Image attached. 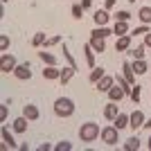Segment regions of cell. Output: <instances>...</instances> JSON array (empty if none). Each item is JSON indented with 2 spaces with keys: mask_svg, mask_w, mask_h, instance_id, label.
I'll return each instance as SVG.
<instances>
[{
  "mask_svg": "<svg viewBox=\"0 0 151 151\" xmlns=\"http://www.w3.org/2000/svg\"><path fill=\"white\" fill-rule=\"evenodd\" d=\"M63 57H65V61H68V65H72V68H77V61L72 59V54H70V50H68V45L63 43Z\"/></svg>",
  "mask_w": 151,
  "mask_h": 151,
  "instance_id": "30",
  "label": "cell"
},
{
  "mask_svg": "<svg viewBox=\"0 0 151 151\" xmlns=\"http://www.w3.org/2000/svg\"><path fill=\"white\" fill-rule=\"evenodd\" d=\"M99 135H101L99 124H95V122H86V124L79 126V140L81 142H95Z\"/></svg>",
  "mask_w": 151,
  "mask_h": 151,
  "instance_id": "2",
  "label": "cell"
},
{
  "mask_svg": "<svg viewBox=\"0 0 151 151\" xmlns=\"http://www.w3.org/2000/svg\"><path fill=\"white\" fill-rule=\"evenodd\" d=\"M129 2H135V0H129Z\"/></svg>",
  "mask_w": 151,
  "mask_h": 151,
  "instance_id": "46",
  "label": "cell"
},
{
  "mask_svg": "<svg viewBox=\"0 0 151 151\" xmlns=\"http://www.w3.org/2000/svg\"><path fill=\"white\" fill-rule=\"evenodd\" d=\"M57 151H70L72 149V142H68V140H63V142H59L57 147H54Z\"/></svg>",
  "mask_w": 151,
  "mask_h": 151,
  "instance_id": "36",
  "label": "cell"
},
{
  "mask_svg": "<svg viewBox=\"0 0 151 151\" xmlns=\"http://www.w3.org/2000/svg\"><path fill=\"white\" fill-rule=\"evenodd\" d=\"M18 149V145H16V140H14V135L9 133V129L7 126H2V149Z\"/></svg>",
  "mask_w": 151,
  "mask_h": 151,
  "instance_id": "10",
  "label": "cell"
},
{
  "mask_svg": "<svg viewBox=\"0 0 151 151\" xmlns=\"http://www.w3.org/2000/svg\"><path fill=\"white\" fill-rule=\"evenodd\" d=\"M142 129H149V131H151V117H147V120H145V126H142Z\"/></svg>",
  "mask_w": 151,
  "mask_h": 151,
  "instance_id": "43",
  "label": "cell"
},
{
  "mask_svg": "<svg viewBox=\"0 0 151 151\" xmlns=\"http://www.w3.org/2000/svg\"><path fill=\"white\" fill-rule=\"evenodd\" d=\"M131 68H133V72H135V75H147V70H149L145 59H133Z\"/></svg>",
  "mask_w": 151,
  "mask_h": 151,
  "instance_id": "16",
  "label": "cell"
},
{
  "mask_svg": "<svg viewBox=\"0 0 151 151\" xmlns=\"http://www.w3.org/2000/svg\"><path fill=\"white\" fill-rule=\"evenodd\" d=\"M147 149L151 151V135H149V140H147Z\"/></svg>",
  "mask_w": 151,
  "mask_h": 151,
  "instance_id": "44",
  "label": "cell"
},
{
  "mask_svg": "<svg viewBox=\"0 0 151 151\" xmlns=\"http://www.w3.org/2000/svg\"><path fill=\"white\" fill-rule=\"evenodd\" d=\"M138 149H140V138L138 135H131L124 142V151H138Z\"/></svg>",
  "mask_w": 151,
  "mask_h": 151,
  "instance_id": "24",
  "label": "cell"
},
{
  "mask_svg": "<svg viewBox=\"0 0 151 151\" xmlns=\"http://www.w3.org/2000/svg\"><path fill=\"white\" fill-rule=\"evenodd\" d=\"M113 126H115V129H120V131H122V129H126V126H129V115H126V113H120V115L113 120Z\"/></svg>",
  "mask_w": 151,
  "mask_h": 151,
  "instance_id": "25",
  "label": "cell"
},
{
  "mask_svg": "<svg viewBox=\"0 0 151 151\" xmlns=\"http://www.w3.org/2000/svg\"><path fill=\"white\" fill-rule=\"evenodd\" d=\"M111 34H113V29H108L106 25H101V27L97 25V27H95L93 32H90V36H99V38H108Z\"/></svg>",
  "mask_w": 151,
  "mask_h": 151,
  "instance_id": "22",
  "label": "cell"
},
{
  "mask_svg": "<svg viewBox=\"0 0 151 151\" xmlns=\"http://www.w3.org/2000/svg\"><path fill=\"white\" fill-rule=\"evenodd\" d=\"M101 142H106L108 147H115L120 142V129H115V126H104V129H101Z\"/></svg>",
  "mask_w": 151,
  "mask_h": 151,
  "instance_id": "3",
  "label": "cell"
},
{
  "mask_svg": "<svg viewBox=\"0 0 151 151\" xmlns=\"http://www.w3.org/2000/svg\"><path fill=\"white\" fill-rule=\"evenodd\" d=\"M83 54H86V65L93 70L95 68V50H93V45H90V43L83 45Z\"/></svg>",
  "mask_w": 151,
  "mask_h": 151,
  "instance_id": "15",
  "label": "cell"
},
{
  "mask_svg": "<svg viewBox=\"0 0 151 151\" xmlns=\"http://www.w3.org/2000/svg\"><path fill=\"white\" fill-rule=\"evenodd\" d=\"M145 120H147L145 113L138 108V111H133V113L129 115V126H131L133 131H138V129H142V126H145Z\"/></svg>",
  "mask_w": 151,
  "mask_h": 151,
  "instance_id": "5",
  "label": "cell"
},
{
  "mask_svg": "<svg viewBox=\"0 0 151 151\" xmlns=\"http://www.w3.org/2000/svg\"><path fill=\"white\" fill-rule=\"evenodd\" d=\"M149 25H140V27H135V29L131 32V36H142V34H149Z\"/></svg>",
  "mask_w": 151,
  "mask_h": 151,
  "instance_id": "35",
  "label": "cell"
},
{
  "mask_svg": "<svg viewBox=\"0 0 151 151\" xmlns=\"http://www.w3.org/2000/svg\"><path fill=\"white\" fill-rule=\"evenodd\" d=\"M93 20H95V25H106L108 20H111V14H108V9H97L95 12V16H93Z\"/></svg>",
  "mask_w": 151,
  "mask_h": 151,
  "instance_id": "11",
  "label": "cell"
},
{
  "mask_svg": "<svg viewBox=\"0 0 151 151\" xmlns=\"http://www.w3.org/2000/svg\"><path fill=\"white\" fill-rule=\"evenodd\" d=\"M0 2H2V5H5V2H9V0H0Z\"/></svg>",
  "mask_w": 151,
  "mask_h": 151,
  "instance_id": "45",
  "label": "cell"
},
{
  "mask_svg": "<svg viewBox=\"0 0 151 151\" xmlns=\"http://www.w3.org/2000/svg\"><path fill=\"white\" fill-rule=\"evenodd\" d=\"M27 122H29V120H27L25 115H20V117H16V120L12 122L14 131H16V133H25V131H27Z\"/></svg>",
  "mask_w": 151,
  "mask_h": 151,
  "instance_id": "13",
  "label": "cell"
},
{
  "mask_svg": "<svg viewBox=\"0 0 151 151\" xmlns=\"http://www.w3.org/2000/svg\"><path fill=\"white\" fill-rule=\"evenodd\" d=\"M145 45H147V47H151V32H149V34H145Z\"/></svg>",
  "mask_w": 151,
  "mask_h": 151,
  "instance_id": "40",
  "label": "cell"
},
{
  "mask_svg": "<svg viewBox=\"0 0 151 151\" xmlns=\"http://www.w3.org/2000/svg\"><path fill=\"white\" fill-rule=\"evenodd\" d=\"M113 34H115V36L129 34V23H124V20H115V25H113Z\"/></svg>",
  "mask_w": 151,
  "mask_h": 151,
  "instance_id": "23",
  "label": "cell"
},
{
  "mask_svg": "<svg viewBox=\"0 0 151 151\" xmlns=\"http://www.w3.org/2000/svg\"><path fill=\"white\" fill-rule=\"evenodd\" d=\"M145 47H147V45H138V47H135V50H131L129 54H131L133 59H145Z\"/></svg>",
  "mask_w": 151,
  "mask_h": 151,
  "instance_id": "32",
  "label": "cell"
},
{
  "mask_svg": "<svg viewBox=\"0 0 151 151\" xmlns=\"http://www.w3.org/2000/svg\"><path fill=\"white\" fill-rule=\"evenodd\" d=\"M16 65H18V63H16V59L12 57V54H7V52H2V57H0V72H14V70H16Z\"/></svg>",
  "mask_w": 151,
  "mask_h": 151,
  "instance_id": "4",
  "label": "cell"
},
{
  "mask_svg": "<svg viewBox=\"0 0 151 151\" xmlns=\"http://www.w3.org/2000/svg\"><path fill=\"white\" fill-rule=\"evenodd\" d=\"M104 75H106V70H104V68H97V65H95L93 72H90V77H88V81H90V83H97Z\"/></svg>",
  "mask_w": 151,
  "mask_h": 151,
  "instance_id": "27",
  "label": "cell"
},
{
  "mask_svg": "<svg viewBox=\"0 0 151 151\" xmlns=\"http://www.w3.org/2000/svg\"><path fill=\"white\" fill-rule=\"evenodd\" d=\"M122 70H124V77H126V81L135 83V72H133L131 63H129V61H124V63H122Z\"/></svg>",
  "mask_w": 151,
  "mask_h": 151,
  "instance_id": "26",
  "label": "cell"
},
{
  "mask_svg": "<svg viewBox=\"0 0 151 151\" xmlns=\"http://www.w3.org/2000/svg\"><path fill=\"white\" fill-rule=\"evenodd\" d=\"M59 43H61V36H52L45 41V47H52V45H59Z\"/></svg>",
  "mask_w": 151,
  "mask_h": 151,
  "instance_id": "37",
  "label": "cell"
},
{
  "mask_svg": "<svg viewBox=\"0 0 151 151\" xmlns=\"http://www.w3.org/2000/svg\"><path fill=\"white\" fill-rule=\"evenodd\" d=\"M138 18L142 25H151V7H140L138 9Z\"/></svg>",
  "mask_w": 151,
  "mask_h": 151,
  "instance_id": "19",
  "label": "cell"
},
{
  "mask_svg": "<svg viewBox=\"0 0 151 151\" xmlns=\"http://www.w3.org/2000/svg\"><path fill=\"white\" fill-rule=\"evenodd\" d=\"M45 41H47V38H45L43 32H36L34 38H32V45H34V47H41V45H45Z\"/></svg>",
  "mask_w": 151,
  "mask_h": 151,
  "instance_id": "28",
  "label": "cell"
},
{
  "mask_svg": "<svg viewBox=\"0 0 151 151\" xmlns=\"http://www.w3.org/2000/svg\"><path fill=\"white\" fill-rule=\"evenodd\" d=\"M61 77V70L57 68V65H47V68L43 70V79H50V81H54V79H59Z\"/></svg>",
  "mask_w": 151,
  "mask_h": 151,
  "instance_id": "18",
  "label": "cell"
},
{
  "mask_svg": "<svg viewBox=\"0 0 151 151\" xmlns=\"http://www.w3.org/2000/svg\"><path fill=\"white\" fill-rule=\"evenodd\" d=\"M75 72H77V68H72V65H68V68H63V70H61V77H59V81H61L63 86H65V83H68L70 79L75 77Z\"/></svg>",
  "mask_w": 151,
  "mask_h": 151,
  "instance_id": "20",
  "label": "cell"
},
{
  "mask_svg": "<svg viewBox=\"0 0 151 151\" xmlns=\"http://www.w3.org/2000/svg\"><path fill=\"white\" fill-rule=\"evenodd\" d=\"M14 77L20 79V81H27V79H32V68L27 65V63H18L16 70H14Z\"/></svg>",
  "mask_w": 151,
  "mask_h": 151,
  "instance_id": "6",
  "label": "cell"
},
{
  "mask_svg": "<svg viewBox=\"0 0 151 151\" xmlns=\"http://www.w3.org/2000/svg\"><path fill=\"white\" fill-rule=\"evenodd\" d=\"M104 5H106V9H113V7L117 5V0H106V2H104Z\"/></svg>",
  "mask_w": 151,
  "mask_h": 151,
  "instance_id": "39",
  "label": "cell"
},
{
  "mask_svg": "<svg viewBox=\"0 0 151 151\" xmlns=\"http://www.w3.org/2000/svg\"><path fill=\"white\" fill-rule=\"evenodd\" d=\"M113 83H115V77H111V75H104V77H101V79H99V81L95 83V88L99 90V93H108Z\"/></svg>",
  "mask_w": 151,
  "mask_h": 151,
  "instance_id": "8",
  "label": "cell"
},
{
  "mask_svg": "<svg viewBox=\"0 0 151 151\" xmlns=\"http://www.w3.org/2000/svg\"><path fill=\"white\" fill-rule=\"evenodd\" d=\"M23 115H25L29 122H34V120H38L41 113H38V108L34 106V104H27V106H23Z\"/></svg>",
  "mask_w": 151,
  "mask_h": 151,
  "instance_id": "14",
  "label": "cell"
},
{
  "mask_svg": "<svg viewBox=\"0 0 151 151\" xmlns=\"http://www.w3.org/2000/svg\"><path fill=\"white\" fill-rule=\"evenodd\" d=\"M81 16H83V7H81V2H77V5H72V18L81 20Z\"/></svg>",
  "mask_w": 151,
  "mask_h": 151,
  "instance_id": "31",
  "label": "cell"
},
{
  "mask_svg": "<svg viewBox=\"0 0 151 151\" xmlns=\"http://www.w3.org/2000/svg\"><path fill=\"white\" fill-rule=\"evenodd\" d=\"M131 16H133L131 12H124V9H122V12L115 14V20H124V23H129V20H131Z\"/></svg>",
  "mask_w": 151,
  "mask_h": 151,
  "instance_id": "34",
  "label": "cell"
},
{
  "mask_svg": "<svg viewBox=\"0 0 151 151\" xmlns=\"http://www.w3.org/2000/svg\"><path fill=\"white\" fill-rule=\"evenodd\" d=\"M12 45V41H9V36L7 34H0V52H7V47Z\"/></svg>",
  "mask_w": 151,
  "mask_h": 151,
  "instance_id": "33",
  "label": "cell"
},
{
  "mask_svg": "<svg viewBox=\"0 0 151 151\" xmlns=\"http://www.w3.org/2000/svg\"><path fill=\"white\" fill-rule=\"evenodd\" d=\"M131 32L129 34H122V36H117V43H115V50L117 52H126V50H131Z\"/></svg>",
  "mask_w": 151,
  "mask_h": 151,
  "instance_id": "7",
  "label": "cell"
},
{
  "mask_svg": "<svg viewBox=\"0 0 151 151\" xmlns=\"http://www.w3.org/2000/svg\"><path fill=\"white\" fill-rule=\"evenodd\" d=\"M120 115V108H117V101H108L106 106H104V117H106L108 122H113L115 117Z\"/></svg>",
  "mask_w": 151,
  "mask_h": 151,
  "instance_id": "9",
  "label": "cell"
},
{
  "mask_svg": "<svg viewBox=\"0 0 151 151\" xmlns=\"http://www.w3.org/2000/svg\"><path fill=\"white\" fill-rule=\"evenodd\" d=\"M5 120H7V106L0 104V122H5Z\"/></svg>",
  "mask_w": 151,
  "mask_h": 151,
  "instance_id": "38",
  "label": "cell"
},
{
  "mask_svg": "<svg viewBox=\"0 0 151 151\" xmlns=\"http://www.w3.org/2000/svg\"><path fill=\"white\" fill-rule=\"evenodd\" d=\"M124 90H122V86H117V83H113V86H111V90H108V99L111 101H120L122 97H124Z\"/></svg>",
  "mask_w": 151,
  "mask_h": 151,
  "instance_id": "12",
  "label": "cell"
},
{
  "mask_svg": "<svg viewBox=\"0 0 151 151\" xmlns=\"http://www.w3.org/2000/svg\"><path fill=\"white\" fill-rule=\"evenodd\" d=\"M54 115L57 117H72L75 115V101L70 97H59L54 101Z\"/></svg>",
  "mask_w": 151,
  "mask_h": 151,
  "instance_id": "1",
  "label": "cell"
},
{
  "mask_svg": "<svg viewBox=\"0 0 151 151\" xmlns=\"http://www.w3.org/2000/svg\"><path fill=\"white\" fill-rule=\"evenodd\" d=\"M140 95H142V86H138V83H133V88H131V95H129V97L133 99V104H138V101H140Z\"/></svg>",
  "mask_w": 151,
  "mask_h": 151,
  "instance_id": "29",
  "label": "cell"
},
{
  "mask_svg": "<svg viewBox=\"0 0 151 151\" xmlns=\"http://www.w3.org/2000/svg\"><path fill=\"white\" fill-rule=\"evenodd\" d=\"M90 5H93V0H81V7H83V9H90Z\"/></svg>",
  "mask_w": 151,
  "mask_h": 151,
  "instance_id": "41",
  "label": "cell"
},
{
  "mask_svg": "<svg viewBox=\"0 0 151 151\" xmlns=\"http://www.w3.org/2000/svg\"><path fill=\"white\" fill-rule=\"evenodd\" d=\"M38 59L43 63H47V65H57V57H54L52 52H47V47H45L43 52H38Z\"/></svg>",
  "mask_w": 151,
  "mask_h": 151,
  "instance_id": "21",
  "label": "cell"
},
{
  "mask_svg": "<svg viewBox=\"0 0 151 151\" xmlns=\"http://www.w3.org/2000/svg\"><path fill=\"white\" fill-rule=\"evenodd\" d=\"M88 43L93 45V50H95V52H99V54H101L104 50H106V38H99V36H90V41H88Z\"/></svg>",
  "mask_w": 151,
  "mask_h": 151,
  "instance_id": "17",
  "label": "cell"
},
{
  "mask_svg": "<svg viewBox=\"0 0 151 151\" xmlns=\"http://www.w3.org/2000/svg\"><path fill=\"white\" fill-rule=\"evenodd\" d=\"M50 149H52V147L47 145V142H45V145H41V147H38V151H50Z\"/></svg>",
  "mask_w": 151,
  "mask_h": 151,
  "instance_id": "42",
  "label": "cell"
}]
</instances>
